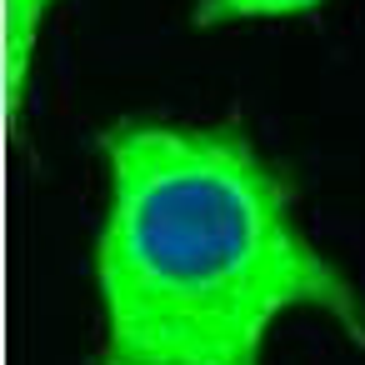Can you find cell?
Listing matches in <instances>:
<instances>
[{
    "mask_svg": "<svg viewBox=\"0 0 365 365\" xmlns=\"http://www.w3.org/2000/svg\"><path fill=\"white\" fill-rule=\"evenodd\" d=\"M96 365H260L285 310L365 345V305L295 225V195L240 125L120 120L101 135Z\"/></svg>",
    "mask_w": 365,
    "mask_h": 365,
    "instance_id": "obj_1",
    "label": "cell"
},
{
    "mask_svg": "<svg viewBox=\"0 0 365 365\" xmlns=\"http://www.w3.org/2000/svg\"><path fill=\"white\" fill-rule=\"evenodd\" d=\"M46 11H51V0H6V125L11 130H16L21 91L31 76V51H36V31H41Z\"/></svg>",
    "mask_w": 365,
    "mask_h": 365,
    "instance_id": "obj_2",
    "label": "cell"
},
{
    "mask_svg": "<svg viewBox=\"0 0 365 365\" xmlns=\"http://www.w3.org/2000/svg\"><path fill=\"white\" fill-rule=\"evenodd\" d=\"M320 0H200L195 26H230V21H280V16H305Z\"/></svg>",
    "mask_w": 365,
    "mask_h": 365,
    "instance_id": "obj_3",
    "label": "cell"
}]
</instances>
